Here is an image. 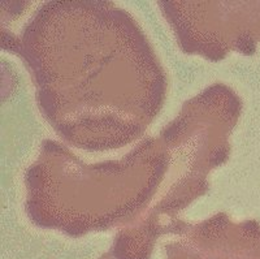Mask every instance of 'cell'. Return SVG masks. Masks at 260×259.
<instances>
[{"label":"cell","mask_w":260,"mask_h":259,"mask_svg":"<svg viewBox=\"0 0 260 259\" xmlns=\"http://www.w3.org/2000/svg\"><path fill=\"white\" fill-rule=\"evenodd\" d=\"M229 259H260V225L254 220L242 224L237 249Z\"/></svg>","instance_id":"cell-1"}]
</instances>
